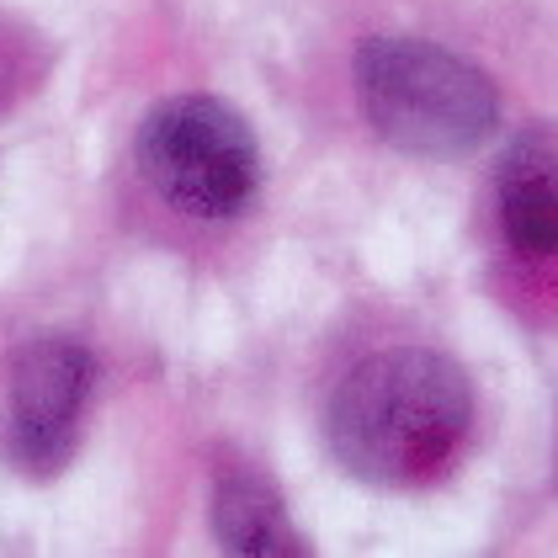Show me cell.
<instances>
[{
    "mask_svg": "<svg viewBox=\"0 0 558 558\" xmlns=\"http://www.w3.org/2000/svg\"><path fill=\"white\" fill-rule=\"evenodd\" d=\"M96 362L81 341L44 336L27 341L5 367L0 393V452L27 478H48L70 463L86 415Z\"/></svg>",
    "mask_w": 558,
    "mask_h": 558,
    "instance_id": "4",
    "label": "cell"
},
{
    "mask_svg": "<svg viewBox=\"0 0 558 558\" xmlns=\"http://www.w3.org/2000/svg\"><path fill=\"white\" fill-rule=\"evenodd\" d=\"M500 229L515 256H558V133H521L506 144L495 171Z\"/></svg>",
    "mask_w": 558,
    "mask_h": 558,
    "instance_id": "5",
    "label": "cell"
},
{
    "mask_svg": "<svg viewBox=\"0 0 558 558\" xmlns=\"http://www.w3.org/2000/svg\"><path fill=\"white\" fill-rule=\"evenodd\" d=\"M473 426L469 373L426 345H393L341 378L325 441L356 484L426 489L458 463Z\"/></svg>",
    "mask_w": 558,
    "mask_h": 558,
    "instance_id": "1",
    "label": "cell"
},
{
    "mask_svg": "<svg viewBox=\"0 0 558 558\" xmlns=\"http://www.w3.org/2000/svg\"><path fill=\"white\" fill-rule=\"evenodd\" d=\"M356 107L388 149L458 160L500 129L495 81L430 38H367L356 48Z\"/></svg>",
    "mask_w": 558,
    "mask_h": 558,
    "instance_id": "2",
    "label": "cell"
},
{
    "mask_svg": "<svg viewBox=\"0 0 558 558\" xmlns=\"http://www.w3.org/2000/svg\"><path fill=\"white\" fill-rule=\"evenodd\" d=\"M214 537L234 558H299L308 543L288 521L277 489L251 469H223L214 478Z\"/></svg>",
    "mask_w": 558,
    "mask_h": 558,
    "instance_id": "6",
    "label": "cell"
},
{
    "mask_svg": "<svg viewBox=\"0 0 558 558\" xmlns=\"http://www.w3.org/2000/svg\"><path fill=\"white\" fill-rule=\"evenodd\" d=\"M138 175L175 214L223 223L260 192V144L251 123L218 96H175L149 107L133 138Z\"/></svg>",
    "mask_w": 558,
    "mask_h": 558,
    "instance_id": "3",
    "label": "cell"
}]
</instances>
